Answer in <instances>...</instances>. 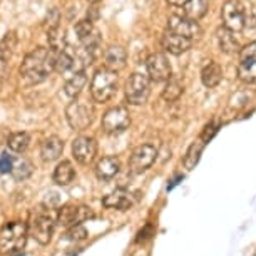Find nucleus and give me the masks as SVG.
<instances>
[{
  "label": "nucleus",
  "mask_w": 256,
  "mask_h": 256,
  "mask_svg": "<svg viewBox=\"0 0 256 256\" xmlns=\"http://www.w3.org/2000/svg\"><path fill=\"white\" fill-rule=\"evenodd\" d=\"M56 54L47 47H37L24 57L20 66L22 79L28 84H40L56 70Z\"/></svg>",
  "instance_id": "f257e3e1"
},
{
  "label": "nucleus",
  "mask_w": 256,
  "mask_h": 256,
  "mask_svg": "<svg viewBox=\"0 0 256 256\" xmlns=\"http://www.w3.org/2000/svg\"><path fill=\"white\" fill-rule=\"evenodd\" d=\"M119 88V76L118 72L109 69H99L96 70L90 80V96L96 102H108L116 96Z\"/></svg>",
  "instance_id": "f03ea898"
},
{
  "label": "nucleus",
  "mask_w": 256,
  "mask_h": 256,
  "mask_svg": "<svg viewBox=\"0 0 256 256\" xmlns=\"http://www.w3.org/2000/svg\"><path fill=\"white\" fill-rule=\"evenodd\" d=\"M28 236V226L22 221H10L0 230V251L14 253L26 246Z\"/></svg>",
  "instance_id": "7ed1b4c3"
},
{
  "label": "nucleus",
  "mask_w": 256,
  "mask_h": 256,
  "mask_svg": "<svg viewBox=\"0 0 256 256\" xmlns=\"http://www.w3.org/2000/svg\"><path fill=\"white\" fill-rule=\"evenodd\" d=\"M66 119L70 129L80 132L94 122V108L86 100L72 99L66 108Z\"/></svg>",
  "instance_id": "20e7f679"
},
{
  "label": "nucleus",
  "mask_w": 256,
  "mask_h": 256,
  "mask_svg": "<svg viewBox=\"0 0 256 256\" xmlns=\"http://www.w3.org/2000/svg\"><path fill=\"white\" fill-rule=\"evenodd\" d=\"M221 20L223 27L231 32H241L250 26V17L243 4L240 0H228L221 8Z\"/></svg>",
  "instance_id": "39448f33"
},
{
  "label": "nucleus",
  "mask_w": 256,
  "mask_h": 256,
  "mask_svg": "<svg viewBox=\"0 0 256 256\" xmlns=\"http://www.w3.org/2000/svg\"><path fill=\"white\" fill-rule=\"evenodd\" d=\"M151 94V79L146 74L134 72L126 82V100L131 106H142Z\"/></svg>",
  "instance_id": "423d86ee"
},
{
  "label": "nucleus",
  "mask_w": 256,
  "mask_h": 256,
  "mask_svg": "<svg viewBox=\"0 0 256 256\" xmlns=\"http://www.w3.org/2000/svg\"><path fill=\"white\" fill-rule=\"evenodd\" d=\"M56 223L57 221L52 218L49 212L40 211L34 216L30 224H28V234H30L38 244L46 246L50 243L52 234H54V230H56Z\"/></svg>",
  "instance_id": "0eeeda50"
},
{
  "label": "nucleus",
  "mask_w": 256,
  "mask_h": 256,
  "mask_svg": "<svg viewBox=\"0 0 256 256\" xmlns=\"http://www.w3.org/2000/svg\"><path fill=\"white\" fill-rule=\"evenodd\" d=\"M102 131L106 134H120L131 126V114L129 109L124 106H116V108L106 110V114L102 116Z\"/></svg>",
  "instance_id": "6e6552de"
},
{
  "label": "nucleus",
  "mask_w": 256,
  "mask_h": 256,
  "mask_svg": "<svg viewBox=\"0 0 256 256\" xmlns=\"http://www.w3.org/2000/svg\"><path fill=\"white\" fill-rule=\"evenodd\" d=\"M94 218V211L88 206L82 204H66L62 206L59 212H57V224L62 228H72V226L82 224L84 221Z\"/></svg>",
  "instance_id": "1a4fd4ad"
},
{
  "label": "nucleus",
  "mask_w": 256,
  "mask_h": 256,
  "mask_svg": "<svg viewBox=\"0 0 256 256\" xmlns=\"http://www.w3.org/2000/svg\"><path fill=\"white\" fill-rule=\"evenodd\" d=\"M158 158V149L152 144H141L129 156V169L134 174L148 171Z\"/></svg>",
  "instance_id": "9d476101"
},
{
  "label": "nucleus",
  "mask_w": 256,
  "mask_h": 256,
  "mask_svg": "<svg viewBox=\"0 0 256 256\" xmlns=\"http://www.w3.org/2000/svg\"><path fill=\"white\" fill-rule=\"evenodd\" d=\"M146 70L148 77L151 79V82H168L172 77L171 64H169L168 57L161 54V52H154L146 59Z\"/></svg>",
  "instance_id": "9b49d317"
},
{
  "label": "nucleus",
  "mask_w": 256,
  "mask_h": 256,
  "mask_svg": "<svg viewBox=\"0 0 256 256\" xmlns=\"http://www.w3.org/2000/svg\"><path fill=\"white\" fill-rule=\"evenodd\" d=\"M238 76L243 82H256V42L248 44L240 50Z\"/></svg>",
  "instance_id": "f8f14e48"
},
{
  "label": "nucleus",
  "mask_w": 256,
  "mask_h": 256,
  "mask_svg": "<svg viewBox=\"0 0 256 256\" xmlns=\"http://www.w3.org/2000/svg\"><path fill=\"white\" fill-rule=\"evenodd\" d=\"M98 154V142L94 138L79 136L72 141V156L79 164H90Z\"/></svg>",
  "instance_id": "ddd939ff"
},
{
  "label": "nucleus",
  "mask_w": 256,
  "mask_h": 256,
  "mask_svg": "<svg viewBox=\"0 0 256 256\" xmlns=\"http://www.w3.org/2000/svg\"><path fill=\"white\" fill-rule=\"evenodd\" d=\"M168 30L192 40L201 34V27L196 20H191L184 16H171L168 18Z\"/></svg>",
  "instance_id": "4468645a"
},
{
  "label": "nucleus",
  "mask_w": 256,
  "mask_h": 256,
  "mask_svg": "<svg viewBox=\"0 0 256 256\" xmlns=\"http://www.w3.org/2000/svg\"><path fill=\"white\" fill-rule=\"evenodd\" d=\"M191 46H192V40H190V38H186L182 36H178L174 32L166 30L161 36V47L168 52V54L181 56L190 50Z\"/></svg>",
  "instance_id": "2eb2a0df"
},
{
  "label": "nucleus",
  "mask_w": 256,
  "mask_h": 256,
  "mask_svg": "<svg viewBox=\"0 0 256 256\" xmlns=\"http://www.w3.org/2000/svg\"><path fill=\"white\" fill-rule=\"evenodd\" d=\"M136 201H138V196H132L131 192L126 191V190H118L108 196H104L102 206L108 208V210L128 211L136 204Z\"/></svg>",
  "instance_id": "dca6fc26"
},
{
  "label": "nucleus",
  "mask_w": 256,
  "mask_h": 256,
  "mask_svg": "<svg viewBox=\"0 0 256 256\" xmlns=\"http://www.w3.org/2000/svg\"><path fill=\"white\" fill-rule=\"evenodd\" d=\"M120 162L116 156H104L100 158L94 166V174L100 181H109L119 174Z\"/></svg>",
  "instance_id": "f3484780"
},
{
  "label": "nucleus",
  "mask_w": 256,
  "mask_h": 256,
  "mask_svg": "<svg viewBox=\"0 0 256 256\" xmlns=\"http://www.w3.org/2000/svg\"><path fill=\"white\" fill-rule=\"evenodd\" d=\"M104 64L106 69L119 72L128 64V52L122 46H110L104 52Z\"/></svg>",
  "instance_id": "a211bd4d"
},
{
  "label": "nucleus",
  "mask_w": 256,
  "mask_h": 256,
  "mask_svg": "<svg viewBox=\"0 0 256 256\" xmlns=\"http://www.w3.org/2000/svg\"><path fill=\"white\" fill-rule=\"evenodd\" d=\"M64 152V141L57 136L46 138L40 144V156L46 162L57 161Z\"/></svg>",
  "instance_id": "6ab92c4d"
},
{
  "label": "nucleus",
  "mask_w": 256,
  "mask_h": 256,
  "mask_svg": "<svg viewBox=\"0 0 256 256\" xmlns=\"http://www.w3.org/2000/svg\"><path fill=\"white\" fill-rule=\"evenodd\" d=\"M216 38H218L220 50L224 52V54H236V52L241 50L238 38L234 37V32L228 30L226 27L218 28V32H216Z\"/></svg>",
  "instance_id": "aec40b11"
},
{
  "label": "nucleus",
  "mask_w": 256,
  "mask_h": 256,
  "mask_svg": "<svg viewBox=\"0 0 256 256\" xmlns=\"http://www.w3.org/2000/svg\"><path fill=\"white\" fill-rule=\"evenodd\" d=\"M52 180L57 186H69L76 180V169L70 161H60L52 172Z\"/></svg>",
  "instance_id": "412c9836"
},
{
  "label": "nucleus",
  "mask_w": 256,
  "mask_h": 256,
  "mask_svg": "<svg viewBox=\"0 0 256 256\" xmlns=\"http://www.w3.org/2000/svg\"><path fill=\"white\" fill-rule=\"evenodd\" d=\"M221 79H223V70H221V66L218 62L210 60L208 64L202 67L201 70V82L206 86V88H216L220 84Z\"/></svg>",
  "instance_id": "4be33fe9"
},
{
  "label": "nucleus",
  "mask_w": 256,
  "mask_h": 256,
  "mask_svg": "<svg viewBox=\"0 0 256 256\" xmlns=\"http://www.w3.org/2000/svg\"><path fill=\"white\" fill-rule=\"evenodd\" d=\"M88 84V76H86V70H79L74 72L69 79L66 80L64 84V92L66 96H69L70 99H77V96L82 92L84 86Z\"/></svg>",
  "instance_id": "5701e85b"
},
{
  "label": "nucleus",
  "mask_w": 256,
  "mask_h": 256,
  "mask_svg": "<svg viewBox=\"0 0 256 256\" xmlns=\"http://www.w3.org/2000/svg\"><path fill=\"white\" fill-rule=\"evenodd\" d=\"M204 146H206V144L202 142L200 138L190 144V148H188L184 158H182V166H184V169L191 171V169H194L198 166V162H200V159H201V154H202V149H204Z\"/></svg>",
  "instance_id": "b1692460"
},
{
  "label": "nucleus",
  "mask_w": 256,
  "mask_h": 256,
  "mask_svg": "<svg viewBox=\"0 0 256 256\" xmlns=\"http://www.w3.org/2000/svg\"><path fill=\"white\" fill-rule=\"evenodd\" d=\"M182 92H184V84L181 82V79L180 77H171L164 86L161 96L166 102H174V100L181 98Z\"/></svg>",
  "instance_id": "393cba45"
},
{
  "label": "nucleus",
  "mask_w": 256,
  "mask_h": 256,
  "mask_svg": "<svg viewBox=\"0 0 256 256\" xmlns=\"http://www.w3.org/2000/svg\"><path fill=\"white\" fill-rule=\"evenodd\" d=\"M18 37L16 32H7L0 40V62H7L17 49Z\"/></svg>",
  "instance_id": "a878e982"
},
{
  "label": "nucleus",
  "mask_w": 256,
  "mask_h": 256,
  "mask_svg": "<svg viewBox=\"0 0 256 256\" xmlns=\"http://www.w3.org/2000/svg\"><path fill=\"white\" fill-rule=\"evenodd\" d=\"M28 144H30V136L27 132H12L7 139V146L12 152H26Z\"/></svg>",
  "instance_id": "bb28decb"
},
{
  "label": "nucleus",
  "mask_w": 256,
  "mask_h": 256,
  "mask_svg": "<svg viewBox=\"0 0 256 256\" xmlns=\"http://www.w3.org/2000/svg\"><path fill=\"white\" fill-rule=\"evenodd\" d=\"M182 8H184V17L198 22L206 14L208 4H206V0H190Z\"/></svg>",
  "instance_id": "cd10ccee"
},
{
  "label": "nucleus",
  "mask_w": 256,
  "mask_h": 256,
  "mask_svg": "<svg viewBox=\"0 0 256 256\" xmlns=\"http://www.w3.org/2000/svg\"><path fill=\"white\" fill-rule=\"evenodd\" d=\"M47 40H49V49H52L54 52L64 50L66 49V30L60 28V26L49 28V32H47Z\"/></svg>",
  "instance_id": "c85d7f7f"
},
{
  "label": "nucleus",
  "mask_w": 256,
  "mask_h": 256,
  "mask_svg": "<svg viewBox=\"0 0 256 256\" xmlns=\"http://www.w3.org/2000/svg\"><path fill=\"white\" fill-rule=\"evenodd\" d=\"M32 171H34V166L27 158H17L16 162H14V169L10 174L16 178L17 181H24L32 174Z\"/></svg>",
  "instance_id": "c756f323"
},
{
  "label": "nucleus",
  "mask_w": 256,
  "mask_h": 256,
  "mask_svg": "<svg viewBox=\"0 0 256 256\" xmlns=\"http://www.w3.org/2000/svg\"><path fill=\"white\" fill-rule=\"evenodd\" d=\"M56 70L60 72V74H64L67 70H74V56H72V52L67 50V47L56 54Z\"/></svg>",
  "instance_id": "7c9ffc66"
},
{
  "label": "nucleus",
  "mask_w": 256,
  "mask_h": 256,
  "mask_svg": "<svg viewBox=\"0 0 256 256\" xmlns=\"http://www.w3.org/2000/svg\"><path fill=\"white\" fill-rule=\"evenodd\" d=\"M220 128H221V122L218 119H212V120H210L206 126H204V129L201 131V136H200V139L204 144H208L211 141L212 138L218 134V131H220Z\"/></svg>",
  "instance_id": "2f4dec72"
},
{
  "label": "nucleus",
  "mask_w": 256,
  "mask_h": 256,
  "mask_svg": "<svg viewBox=\"0 0 256 256\" xmlns=\"http://www.w3.org/2000/svg\"><path fill=\"white\" fill-rule=\"evenodd\" d=\"M94 30H96V28L92 26V22H90V18H89V20H80V22L76 24V34H77L79 42H84Z\"/></svg>",
  "instance_id": "473e14b6"
},
{
  "label": "nucleus",
  "mask_w": 256,
  "mask_h": 256,
  "mask_svg": "<svg viewBox=\"0 0 256 256\" xmlns=\"http://www.w3.org/2000/svg\"><path fill=\"white\" fill-rule=\"evenodd\" d=\"M14 162H16V158H14L8 151H4L2 154H0V172H2V174H8V172H12Z\"/></svg>",
  "instance_id": "72a5a7b5"
},
{
  "label": "nucleus",
  "mask_w": 256,
  "mask_h": 256,
  "mask_svg": "<svg viewBox=\"0 0 256 256\" xmlns=\"http://www.w3.org/2000/svg\"><path fill=\"white\" fill-rule=\"evenodd\" d=\"M67 240L70 241H80V240H86V236H88V231L82 224H77V226H72V228L67 230Z\"/></svg>",
  "instance_id": "f704fd0d"
},
{
  "label": "nucleus",
  "mask_w": 256,
  "mask_h": 256,
  "mask_svg": "<svg viewBox=\"0 0 256 256\" xmlns=\"http://www.w3.org/2000/svg\"><path fill=\"white\" fill-rule=\"evenodd\" d=\"M59 10L57 8H52V10L47 14V24H49V28H54V27H59Z\"/></svg>",
  "instance_id": "c9c22d12"
},
{
  "label": "nucleus",
  "mask_w": 256,
  "mask_h": 256,
  "mask_svg": "<svg viewBox=\"0 0 256 256\" xmlns=\"http://www.w3.org/2000/svg\"><path fill=\"white\" fill-rule=\"evenodd\" d=\"M188 2H190V0H168V4H171V6H174V7H184Z\"/></svg>",
  "instance_id": "e433bc0d"
},
{
  "label": "nucleus",
  "mask_w": 256,
  "mask_h": 256,
  "mask_svg": "<svg viewBox=\"0 0 256 256\" xmlns=\"http://www.w3.org/2000/svg\"><path fill=\"white\" fill-rule=\"evenodd\" d=\"M89 2H92V4H96V2H99V0H89Z\"/></svg>",
  "instance_id": "4c0bfd02"
}]
</instances>
